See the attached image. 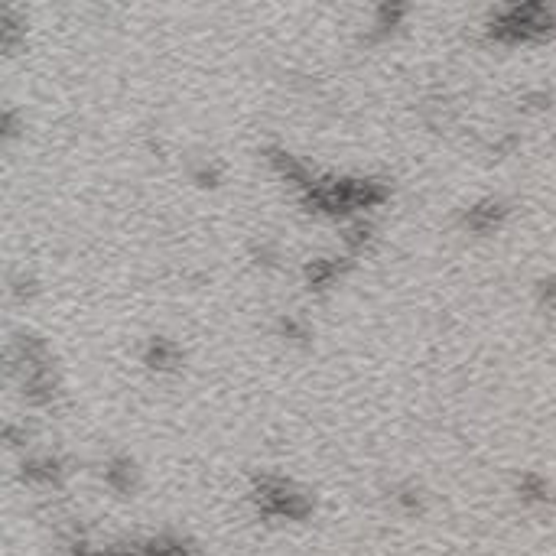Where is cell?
I'll return each mask as SVG.
<instances>
[{
  "instance_id": "6da1fadb",
  "label": "cell",
  "mask_w": 556,
  "mask_h": 556,
  "mask_svg": "<svg viewBox=\"0 0 556 556\" xmlns=\"http://www.w3.org/2000/svg\"><path fill=\"white\" fill-rule=\"evenodd\" d=\"M391 189L381 179H316L306 192H300V202L306 212L313 215H329V218H345L361 209H378L387 202Z\"/></svg>"
},
{
  "instance_id": "7a4b0ae2",
  "label": "cell",
  "mask_w": 556,
  "mask_h": 556,
  "mask_svg": "<svg viewBox=\"0 0 556 556\" xmlns=\"http://www.w3.org/2000/svg\"><path fill=\"white\" fill-rule=\"evenodd\" d=\"M556 30V10L547 4H511L488 17L485 36L498 46L540 43Z\"/></svg>"
},
{
  "instance_id": "3957f363",
  "label": "cell",
  "mask_w": 556,
  "mask_h": 556,
  "mask_svg": "<svg viewBox=\"0 0 556 556\" xmlns=\"http://www.w3.org/2000/svg\"><path fill=\"white\" fill-rule=\"evenodd\" d=\"M251 504L264 521H283V524H303L316 511L313 495L283 475H254Z\"/></svg>"
},
{
  "instance_id": "277c9868",
  "label": "cell",
  "mask_w": 556,
  "mask_h": 556,
  "mask_svg": "<svg viewBox=\"0 0 556 556\" xmlns=\"http://www.w3.org/2000/svg\"><path fill=\"white\" fill-rule=\"evenodd\" d=\"M121 556H196V543L183 534H147L114 543Z\"/></svg>"
},
{
  "instance_id": "5b68a950",
  "label": "cell",
  "mask_w": 556,
  "mask_h": 556,
  "mask_svg": "<svg viewBox=\"0 0 556 556\" xmlns=\"http://www.w3.org/2000/svg\"><path fill=\"white\" fill-rule=\"evenodd\" d=\"M508 202L501 199H478L475 205L462 212V228H469L472 235H491V231H498L504 225V218H508Z\"/></svg>"
},
{
  "instance_id": "8992f818",
  "label": "cell",
  "mask_w": 556,
  "mask_h": 556,
  "mask_svg": "<svg viewBox=\"0 0 556 556\" xmlns=\"http://www.w3.org/2000/svg\"><path fill=\"white\" fill-rule=\"evenodd\" d=\"M69 475V462L59 456H30L23 459L20 478L36 488H59Z\"/></svg>"
},
{
  "instance_id": "52a82bcc",
  "label": "cell",
  "mask_w": 556,
  "mask_h": 556,
  "mask_svg": "<svg viewBox=\"0 0 556 556\" xmlns=\"http://www.w3.org/2000/svg\"><path fill=\"white\" fill-rule=\"evenodd\" d=\"M267 163H270V170H274L283 183H290V186H296L300 192H306L309 186L316 183V176L306 170L303 166V160L300 157H293L290 150H280V147H270L267 150Z\"/></svg>"
},
{
  "instance_id": "ba28073f",
  "label": "cell",
  "mask_w": 556,
  "mask_h": 556,
  "mask_svg": "<svg viewBox=\"0 0 556 556\" xmlns=\"http://www.w3.org/2000/svg\"><path fill=\"white\" fill-rule=\"evenodd\" d=\"M352 267V261L348 257H313V261L306 264L303 277H306V287L313 293H322L339 283V277L345 274V270Z\"/></svg>"
},
{
  "instance_id": "9c48e42d",
  "label": "cell",
  "mask_w": 556,
  "mask_h": 556,
  "mask_svg": "<svg viewBox=\"0 0 556 556\" xmlns=\"http://www.w3.org/2000/svg\"><path fill=\"white\" fill-rule=\"evenodd\" d=\"M23 397L36 407H49L56 404L59 397V378L53 374V368H36L23 374Z\"/></svg>"
},
{
  "instance_id": "30bf717a",
  "label": "cell",
  "mask_w": 556,
  "mask_h": 556,
  "mask_svg": "<svg viewBox=\"0 0 556 556\" xmlns=\"http://www.w3.org/2000/svg\"><path fill=\"white\" fill-rule=\"evenodd\" d=\"M105 485L114 491V495H121V498H131L137 485H140V472H137V465L134 459H127V456H111L105 462Z\"/></svg>"
},
{
  "instance_id": "8fae6325",
  "label": "cell",
  "mask_w": 556,
  "mask_h": 556,
  "mask_svg": "<svg viewBox=\"0 0 556 556\" xmlns=\"http://www.w3.org/2000/svg\"><path fill=\"white\" fill-rule=\"evenodd\" d=\"M144 365L153 371H176L183 365V348L173 339H163V335H153L144 345Z\"/></svg>"
},
{
  "instance_id": "7c38bea8",
  "label": "cell",
  "mask_w": 556,
  "mask_h": 556,
  "mask_svg": "<svg viewBox=\"0 0 556 556\" xmlns=\"http://www.w3.org/2000/svg\"><path fill=\"white\" fill-rule=\"evenodd\" d=\"M514 491L524 504H550L553 501V488L540 472H521L517 475Z\"/></svg>"
},
{
  "instance_id": "4fadbf2b",
  "label": "cell",
  "mask_w": 556,
  "mask_h": 556,
  "mask_svg": "<svg viewBox=\"0 0 556 556\" xmlns=\"http://www.w3.org/2000/svg\"><path fill=\"white\" fill-rule=\"evenodd\" d=\"M410 10L404 4H381L374 10V30H371V40H384V36H391L400 23L407 20Z\"/></svg>"
},
{
  "instance_id": "5bb4252c",
  "label": "cell",
  "mask_w": 556,
  "mask_h": 556,
  "mask_svg": "<svg viewBox=\"0 0 556 556\" xmlns=\"http://www.w3.org/2000/svg\"><path fill=\"white\" fill-rule=\"evenodd\" d=\"M391 501H394V508H397L400 514H410V517L423 514V508H426L423 491H420L417 485H413V482H400V485H394V488H391Z\"/></svg>"
},
{
  "instance_id": "9a60e30c",
  "label": "cell",
  "mask_w": 556,
  "mask_h": 556,
  "mask_svg": "<svg viewBox=\"0 0 556 556\" xmlns=\"http://www.w3.org/2000/svg\"><path fill=\"white\" fill-rule=\"evenodd\" d=\"M342 241H345V248L352 251V254H361V251H365L368 244L374 241V228L365 222V218H355V222L345 228Z\"/></svg>"
},
{
  "instance_id": "2e32d148",
  "label": "cell",
  "mask_w": 556,
  "mask_h": 556,
  "mask_svg": "<svg viewBox=\"0 0 556 556\" xmlns=\"http://www.w3.org/2000/svg\"><path fill=\"white\" fill-rule=\"evenodd\" d=\"M27 33V20H23L17 10H4V17H0V40H4L7 49H17L20 36Z\"/></svg>"
},
{
  "instance_id": "e0dca14e",
  "label": "cell",
  "mask_w": 556,
  "mask_h": 556,
  "mask_svg": "<svg viewBox=\"0 0 556 556\" xmlns=\"http://www.w3.org/2000/svg\"><path fill=\"white\" fill-rule=\"evenodd\" d=\"M277 332H280L287 342H306V339H309V326H306L303 319L290 316V313L277 319Z\"/></svg>"
},
{
  "instance_id": "ac0fdd59",
  "label": "cell",
  "mask_w": 556,
  "mask_h": 556,
  "mask_svg": "<svg viewBox=\"0 0 556 556\" xmlns=\"http://www.w3.org/2000/svg\"><path fill=\"white\" fill-rule=\"evenodd\" d=\"M69 556H121V553H118L114 543H108V547H98V543H88L85 537H75L69 543Z\"/></svg>"
},
{
  "instance_id": "d6986e66",
  "label": "cell",
  "mask_w": 556,
  "mask_h": 556,
  "mask_svg": "<svg viewBox=\"0 0 556 556\" xmlns=\"http://www.w3.org/2000/svg\"><path fill=\"white\" fill-rule=\"evenodd\" d=\"M192 179H196V183L205 186V189H215L218 183H222V170H218V166H212V163H202V166H196V170H192Z\"/></svg>"
},
{
  "instance_id": "ffe728a7",
  "label": "cell",
  "mask_w": 556,
  "mask_h": 556,
  "mask_svg": "<svg viewBox=\"0 0 556 556\" xmlns=\"http://www.w3.org/2000/svg\"><path fill=\"white\" fill-rule=\"evenodd\" d=\"M537 300H540L543 306L556 309V277H547V280L537 283Z\"/></svg>"
},
{
  "instance_id": "44dd1931",
  "label": "cell",
  "mask_w": 556,
  "mask_h": 556,
  "mask_svg": "<svg viewBox=\"0 0 556 556\" xmlns=\"http://www.w3.org/2000/svg\"><path fill=\"white\" fill-rule=\"evenodd\" d=\"M36 293V280L33 277H14V296L17 300H30Z\"/></svg>"
},
{
  "instance_id": "7402d4cb",
  "label": "cell",
  "mask_w": 556,
  "mask_h": 556,
  "mask_svg": "<svg viewBox=\"0 0 556 556\" xmlns=\"http://www.w3.org/2000/svg\"><path fill=\"white\" fill-rule=\"evenodd\" d=\"M254 257H257V264L274 267V264H277V248H274V244H257V248H254Z\"/></svg>"
}]
</instances>
